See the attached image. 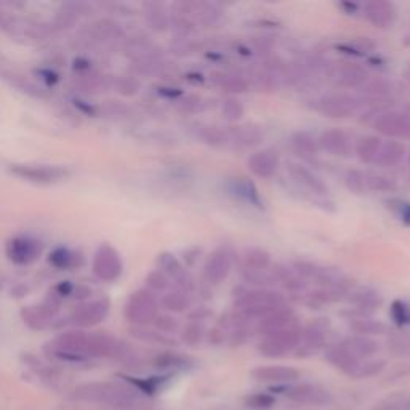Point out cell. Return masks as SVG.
I'll return each instance as SVG.
<instances>
[{
    "mask_svg": "<svg viewBox=\"0 0 410 410\" xmlns=\"http://www.w3.org/2000/svg\"><path fill=\"white\" fill-rule=\"evenodd\" d=\"M366 20L375 28H390L396 20V8L386 0H370L364 7Z\"/></svg>",
    "mask_w": 410,
    "mask_h": 410,
    "instance_id": "obj_11",
    "label": "cell"
},
{
    "mask_svg": "<svg viewBox=\"0 0 410 410\" xmlns=\"http://www.w3.org/2000/svg\"><path fill=\"white\" fill-rule=\"evenodd\" d=\"M10 171L21 180L35 184H55L71 175V170L64 165L49 164H13Z\"/></svg>",
    "mask_w": 410,
    "mask_h": 410,
    "instance_id": "obj_2",
    "label": "cell"
},
{
    "mask_svg": "<svg viewBox=\"0 0 410 410\" xmlns=\"http://www.w3.org/2000/svg\"><path fill=\"white\" fill-rule=\"evenodd\" d=\"M233 270V253L227 247L213 251L204 265V277L212 285L222 284Z\"/></svg>",
    "mask_w": 410,
    "mask_h": 410,
    "instance_id": "obj_9",
    "label": "cell"
},
{
    "mask_svg": "<svg viewBox=\"0 0 410 410\" xmlns=\"http://www.w3.org/2000/svg\"><path fill=\"white\" fill-rule=\"evenodd\" d=\"M271 275L275 276L276 282L281 284L285 290H289V292H295V294L303 292L308 285L305 279H303L299 272L292 268V266L277 263L272 266Z\"/></svg>",
    "mask_w": 410,
    "mask_h": 410,
    "instance_id": "obj_15",
    "label": "cell"
},
{
    "mask_svg": "<svg viewBox=\"0 0 410 410\" xmlns=\"http://www.w3.org/2000/svg\"><path fill=\"white\" fill-rule=\"evenodd\" d=\"M2 76H4L5 80H8L11 85H13L15 88H18V90L29 93V95H32V97H37V98L44 97V93H42V90H40L39 87H35L32 82L23 79L21 76L13 74V73H2Z\"/></svg>",
    "mask_w": 410,
    "mask_h": 410,
    "instance_id": "obj_31",
    "label": "cell"
},
{
    "mask_svg": "<svg viewBox=\"0 0 410 410\" xmlns=\"http://www.w3.org/2000/svg\"><path fill=\"white\" fill-rule=\"evenodd\" d=\"M154 320H156V324L160 327V329H174V327L176 325L175 319L170 316H157Z\"/></svg>",
    "mask_w": 410,
    "mask_h": 410,
    "instance_id": "obj_45",
    "label": "cell"
},
{
    "mask_svg": "<svg viewBox=\"0 0 410 410\" xmlns=\"http://www.w3.org/2000/svg\"><path fill=\"white\" fill-rule=\"evenodd\" d=\"M5 253L11 263L29 266L39 260L40 253H42V243L29 234H18L8 241Z\"/></svg>",
    "mask_w": 410,
    "mask_h": 410,
    "instance_id": "obj_5",
    "label": "cell"
},
{
    "mask_svg": "<svg viewBox=\"0 0 410 410\" xmlns=\"http://www.w3.org/2000/svg\"><path fill=\"white\" fill-rule=\"evenodd\" d=\"M222 114L229 122L241 121L243 116V104L237 98H227L222 104Z\"/></svg>",
    "mask_w": 410,
    "mask_h": 410,
    "instance_id": "obj_33",
    "label": "cell"
},
{
    "mask_svg": "<svg viewBox=\"0 0 410 410\" xmlns=\"http://www.w3.org/2000/svg\"><path fill=\"white\" fill-rule=\"evenodd\" d=\"M159 300L151 290L138 289L130 295L126 305V318L130 322L147 324L157 318Z\"/></svg>",
    "mask_w": 410,
    "mask_h": 410,
    "instance_id": "obj_3",
    "label": "cell"
},
{
    "mask_svg": "<svg viewBox=\"0 0 410 410\" xmlns=\"http://www.w3.org/2000/svg\"><path fill=\"white\" fill-rule=\"evenodd\" d=\"M319 150L335 157H348L351 154V141L342 130H327L318 138Z\"/></svg>",
    "mask_w": 410,
    "mask_h": 410,
    "instance_id": "obj_12",
    "label": "cell"
},
{
    "mask_svg": "<svg viewBox=\"0 0 410 410\" xmlns=\"http://www.w3.org/2000/svg\"><path fill=\"white\" fill-rule=\"evenodd\" d=\"M252 47L255 52L260 53V55H268L272 50V47H275V40L270 37H255L252 40Z\"/></svg>",
    "mask_w": 410,
    "mask_h": 410,
    "instance_id": "obj_40",
    "label": "cell"
},
{
    "mask_svg": "<svg viewBox=\"0 0 410 410\" xmlns=\"http://www.w3.org/2000/svg\"><path fill=\"white\" fill-rule=\"evenodd\" d=\"M21 314H23V319H25V322L34 325L35 329H42V327H45L47 316L42 313V310H40V308H39V310L26 308V310L21 311Z\"/></svg>",
    "mask_w": 410,
    "mask_h": 410,
    "instance_id": "obj_38",
    "label": "cell"
},
{
    "mask_svg": "<svg viewBox=\"0 0 410 410\" xmlns=\"http://www.w3.org/2000/svg\"><path fill=\"white\" fill-rule=\"evenodd\" d=\"M147 21H150L151 28L157 29V31H164V29H167L169 26V18L167 13L162 10L160 5H150V10H147L146 13Z\"/></svg>",
    "mask_w": 410,
    "mask_h": 410,
    "instance_id": "obj_34",
    "label": "cell"
},
{
    "mask_svg": "<svg viewBox=\"0 0 410 410\" xmlns=\"http://www.w3.org/2000/svg\"><path fill=\"white\" fill-rule=\"evenodd\" d=\"M287 171H289V175L294 178L295 183H299L300 186L308 189L310 193L316 195H327V193H329V188L325 186V183L320 180L319 176L314 175L311 170H308L305 165L296 164V162H289Z\"/></svg>",
    "mask_w": 410,
    "mask_h": 410,
    "instance_id": "obj_13",
    "label": "cell"
},
{
    "mask_svg": "<svg viewBox=\"0 0 410 410\" xmlns=\"http://www.w3.org/2000/svg\"><path fill=\"white\" fill-rule=\"evenodd\" d=\"M407 160H409V165H410V154H409V159Z\"/></svg>",
    "mask_w": 410,
    "mask_h": 410,
    "instance_id": "obj_46",
    "label": "cell"
},
{
    "mask_svg": "<svg viewBox=\"0 0 410 410\" xmlns=\"http://www.w3.org/2000/svg\"><path fill=\"white\" fill-rule=\"evenodd\" d=\"M346 299L359 308H375L378 303L382 301L380 294L370 287H359L356 290H349Z\"/></svg>",
    "mask_w": 410,
    "mask_h": 410,
    "instance_id": "obj_25",
    "label": "cell"
},
{
    "mask_svg": "<svg viewBox=\"0 0 410 410\" xmlns=\"http://www.w3.org/2000/svg\"><path fill=\"white\" fill-rule=\"evenodd\" d=\"M391 314L397 324H409L410 322V306L404 301H394L393 308H391Z\"/></svg>",
    "mask_w": 410,
    "mask_h": 410,
    "instance_id": "obj_39",
    "label": "cell"
},
{
    "mask_svg": "<svg viewBox=\"0 0 410 410\" xmlns=\"http://www.w3.org/2000/svg\"><path fill=\"white\" fill-rule=\"evenodd\" d=\"M202 138L212 146H223L228 143L229 136L218 127H207L202 130Z\"/></svg>",
    "mask_w": 410,
    "mask_h": 410,
    "instance_id": "obj_36",
    "label": "cell"
},
{
    "mask_svg": "<svg viewBox=\"0 0 410 410\" xmlns=\"http://www.w3.org/2000/svg\"><path fill=\"white\" fill-rule=\"evenodd\" d=\"M157 266H159L157 270L162 271L164 275L167 276L169 279H175V281H178V279L186 275V270L183 268L181 261L178 260L175 255L170 253V252L159 253Z\"/></svg>",
    "mask_w": 410,
    "mask_h": 410,
    "instance_id": "obj_22",
    "label": "cell"
},
{
    "mask_svg": "<svg viewBox=\"0 0 410 410\" xmlns=\"http://www.w3.org/2000/svg\"><path fill=\"white\" fill-rule=\"evenodd\" d=\"M200 104L202 103L199 97H186L180 103V108L186 114H193V112H198L200 109Z\"/></svg>",
    "mask_w": 410,
    "mask_h": 410,
    "instance_id": "obj_41",
    "label": "cell"
},
{
    "mask_svg": "<svg viewBox=\"0 0 410 410\" xmlns=\"http://www.w3.org/2000/svg\"><path fill=\"white\" fill-rule=\"evenodd\" d=\"M277 76L270 73L268 69L261 68L251 74L248 85H252L257 92H275L277 88Z\"/></svg>",
    "mask_w": 410,
    "mask_h": 410,
    "instance_id": "obj_27",
    "label": "cell"
},
{
    "mask_svg": "<svg viewBox=\"0 0 410 410\" xmlns=\"http://www.w3.org/2000/svg\"><path fill=\"white\" fill-rule=\"evenodd\" d=\"M228 136L233 141H236L237 145L251 147V146H257L263 141V133L260 132L257 127L253 126H237L229 130Z\"/></svg>",
    "mask_w": 410,
    "mask_h": 410,
    "instance_id": "obj_20",
    "label": "cell"
},
{
    "mask_svg": "<svg viewBox=\"0 0 410 410\" xmlns=\"http://www.w3.org/2000/svg\"><path fill=\"white\" fill-rule=\"evenodd\" d=\"M79 255L66 247H58L50 253L49 263L56 270H73L79 266Z\"/></svg>",
    "mask_w": 410,
    "mask_h": 410,
    "instance_id": "obj_23",
    "label": "cell"
},
{
    "mask_svg": "<svg viewBox=\"0 0 410 410\" xmlns=\"http://www.w3.org/2000/svg\"><path fill=\"white\" fill-rule=\"evenodd\" d=\"M373 127L380 135L390 138H410V116L406 112H383L375 119Z\"/></svg>",
    "mask_w": 410,
    "mask_h": 410,
    "instance_id": "obj_10",
    "label": "cell"
},
{
    "mask_svg": "<svg viewBox=\"0 0 410 410\" xmlns=\"http://www.w3.org/2000/svg\"><path fill=\"white\" fill-rule=\"evenodd\" d=\"M170 287V279L160 270H154L146 276V289L152 294L165 292Z\"/></svg>",
    "mask_w": 410,
    "mask_h": 410,
    "instance_id": "obj_32",
    "label": "cell"
},
{
    "mask_svg": "<svg viewBox=\"0 0 410 410\" xmlns=\"http://www.w3.org/2000/svg\"><path fill=\"white\" fill-rule=\"evenodd\" d=\"M212 79H213V84L222 88V90L224 92L243 93L248 90V80H246L241 76L217 73V74H213Z\"/></svg>",
    "mask_w": 410,
    "mask_h": 410,
    "instance_id": "obj_21",
    "label": "cell"
},
{
    "mask_svg": "<svg viewBox=\"0 0 410 410\" xmlns=\"http://www.w3.org/2000/svg\"><path fill=\"white\" fill-rule=\"evenodd\" d=\"M404 156H406V146L399 141H386L380 146L375 165L378 167H396L397 164L402 162Z\"/></svg>",
    "mask_w": 410,
    "mask_h": 410,
    "instance_id": "obj_16",
    "label": "cell"
},
{
    "mask_svg": "<svg viewBox=\"0 0 410 410\" xmlns=\"http://www.w3.org/2000/svg\"><path fill=\"white\" fill-rule=\"evenodd\" d=\"M93 275L103 282H114L122 276L123 263L119 252L109 243H101L92 261Z\"/></svg>",
    "mask_w": 410,
    "mask_h": 410,
    "instance_id": "obj_4",
    "label": "cell"
},
{
    "mask_svg": "<svg viewBox=\"0 0 410 410\" xmlns=\"http://www.w3.org/2000/svg\"><path fill=\"white\" fill-rule=\"evenodd\" d=\"M359 106V100L348 93H332L319 100L318 109L320 114L332 119H346L353 116Z\"/></svg>",
    "mask_w": 410,
    "mask_h": 410,
    "instance_id": "obj_6",
    "label": "cell"
},
{
    "mask_svg": "<svg viewBox=\"0 0 410 410\" xmlns=\"http://www.w3.org/2000/svg\"><path fill=\"white\" fill-rule=\"evenodd\" d=\"M344 183H346V188L354 194H364L367 191L366 186V176L359 170H349L344 178Z\"/></svg>",
    "mask_w": 410,
    "mask_h": 410,
    "instance_id": "obj_35",
    "label": "cell"
},
{
    "mask_svg": "<svg viewBox=\"0 0 410 410\" xmlns=\"http://www.w3.org/2000/svg\"><path fill=\"white\" fill-rule=\"evenodd\" d=\"M364 92L368 95H373V97H385L391 92V85L388 80L385 79H373V80H367V84L362 87Z\"/></svg>",
    "mask_w": 410,
    "mask_h": 410,
    "instance_id": "obj_37",
    "label": "cell"
},
{
    "mask_svg": "<svg viewBox=\"0 0 410 410\" xmlns=\"http://www.w3.org/2000/svg\"><path fill=\"white\" fill-rule=\"evenodd\" d=\"M229 191L233 193L236 198L246 200L248 204L261 207V198L258 194V189L251 180H247V178H234V180H231Z\"/></svg>",
    "mask_w": 410,
    "mask_h": 410,
    "instance_id": "obj_17",
    "label": "cell"
},
{
    "mask_svg": "<svg viewBox=\"0 0 410 410\" xmlns=\"http://www.w3.org/2000/svg\"><path fill=\"white\" fill-rule=\"evenodd\" d=\"M294 146L299 150L300 152L305 154H311V156H316V154L320 151L319 150V143L318 138H314L313 135L306 133V132H299L294 135L292 138Z\"/></svg>",
    "mask_w": 410,
    "mask_h": 410,
    "instance_id": "obj_30",
    "label": "cell"
},
{
    "mask_svg": "<svg viewBox=\"0 0 410 410\" xmlns=\"http://www.w3.org/2000/svg\"><path fill=\"white\" fill-rule=\"evenodd\" d=\"M241 277L243 284L252 285L253 289H272L276 287L277 282L275 276L268 271H255V270H243L241 271Z\"/></svg>",
    "mask_w": 410,
    "mask_h": 410,
    "instance_id": "obj_24",
    "label": "cell"
},
{
    "mask_svg": "<svg viewBox=\"0 0 410 410\" xmlns=\"http://www.w3.org/2000/svg\"><path fill=\"white\" fill-rule=\"evenodd\" d=\"M242 268L268 271V268H271V255L258 247L246 248V252L242 255Z\"/></svg>",
    "mask_w": 410,
    "mask_h": 410,
    "instance_id": "obj_19",
    "label": "cell"
},
{
    "mask_svg": "<svg viewBox=\"0 0 410 410\" xmlns=\"http://www.w3.org/2000/svg\"><path fill=\"white\" fill-rule=\"evenodd\" d=\"M329 79L343 88H361L367 84L368 74L361 64L342 61L329 69Z\"/></svg>",
    "mask_w": 410,
    "mask_h": 410,
    "instance_id": "obj_8",
    "label": "cell"
},
{
    "mask_svg": "<svg viewBox=\"0 0 410 410\" xmlns=\"http://www.w3.org/2000/svg\"><path fill=\"white\" fill-rule=\"evenodd\" d=\"M279 154L272 150H263L255 152L248 159V170L252 171L255 176L258 178H271L279 169Z\"/></svg>",
    "mask_w": 410,
    "mask_h": 410,
    "instance_id": "obj_14",
    "label": "cell"
},
{
    "mask_svg": "<svg viewBox=\"0 0 410 410\" xmlns=\"http://www.w3.org/2000/svg\"><path fill=\"white\" fill-rule=\"evenodd\" d=\"M290 319H292V311L289 310V308L281 306L275 310L272 313H270L268 316H265L261 319V329L268 330V332H279L281 329H284L285 324L290 322Z\"/></svg>",
    "mask_w": 410,
    "mask_h": 410,
    "instance_id": "obj_26",
    "label": "cell"
},
{
    "mask_svg": "<svg viewBox=\"0 0 410 410\" xmlns=\"http://www.w3.org/2000/svg\"><path fill=\"white\" fill-rule=\"evenodd\" d=\"M119 90L123 95H133L138 92V82L133 79H123V84L119 85Z\"/></svg>",
    "mask_w": 410,
    "mask_h": 410,
    "instance_id": "obj_44",
    "label": "cell"
},
{
    "mask_svg": "<svg viewBox=\"0 0 410 410\" xmlns=\"http://www.w3.org/2000/svg\"><path fill=\"white\" fill-rule=\"evenodd\" d=\"M109 314V300L97 299L85 300L77 305L71 313V320L79 327H92L104 320Z\"/></svg>",
    "mask_w": 410,
    "mask_h": 410,
    "instance_id": "obj_7",
    "label": "cell"
},
{
    "mask_svg": "<svg viewBox=\"0 0 410 410\" xmlns=\"http://www.w3.org/2000/svg\"><path fill=\"white\" fill-rule=\"evenodd\" d=\"M234 305L243 316L263 319L270 313L285 305V296L272 289L243 290V292L234 295Z\"/></svg>",
    "mask_w": 410,
    "mask_h": 410,
    "instance_id": "obj_1",
    "label": "cell"
},
{
    "mask_svg": "<svg viewBox=\"0 0 410 410\" xmlns=\"http://www.w3.org/2000/svg\"><path fill=\"white\" fill-rule=\"evenodd\" d=\"M160 305H162L164 310L167 311L183 313L188 310L189 305H191V300H189V296L186 294L180 292V290H174V292H169L162 296Z\"/></svg>",
    "mask_w": 410,
    "mask_h": 410,
    "instance_id": "obj_28",
    "label": "cell"
},
{
    "mask_svg": "<svg viewBox=\"0 0 410 410\" xmlns=\"http://www.w3.org/2000/svg\"><path fill=\"white\" fill-rule=\"evenodd\" d=\"M394 204H397V205H393V209L396 210L397 217H399L406 224H410V204L409 202H404V200L396 202L394 200Z\"/></svg>",
    "mask_w": 410,
    "mask_h": 410,
    "instance_id": "obj_42",
    "label": "cell"
},
{
    "mask_svg": "<svg viewBox=\"0 0 410 410\" xmlns=\"http://www.w3.org/2000/svg\"><path fill=\"white\" fill-rule=\"evenodd\" d=\"M361 332H382L385 327L380 322H373V320H359V324L356 325Z\"/></svg>",
    "mask_w": 410,
    "mask_h": 410,
    "instance_id": "obj_43",
    "label": "cell"
},
{
    "mask_svg": "<svg viewBox=\"0 0 410 410\" xmlns=\"http://www.w3.org/2000/svg\"><path fill=\"white\" fill-rule=\"evenodd\" d=\"M366 176V186L370 191H394L396 189V181L391 176H386L382 174H373V171H368L364 174Z\"/></svg>",
    "mask_w": 410,
    "mask_h": 410,
    "instance_id": "obj_29",
    "label": "cell"
},
{
    "mask_svg": "<svg viewBox=\"0 0 410 410\" xmlns=\"http://www.w3.org/2000/svg\"><path fill=\"white\" fill-rule=\"evenodd\" d=\"M382 140L378 138L375 135H367V136H361L356 143L354 152L358 159L362 164H373L377 159V154L380 146H382Z\"/></svg>",
    "mask_w": 410,
    "mask_h": 410,
    "instance_id": "obj_18",
    "label": "cell"
}]
</instances>
